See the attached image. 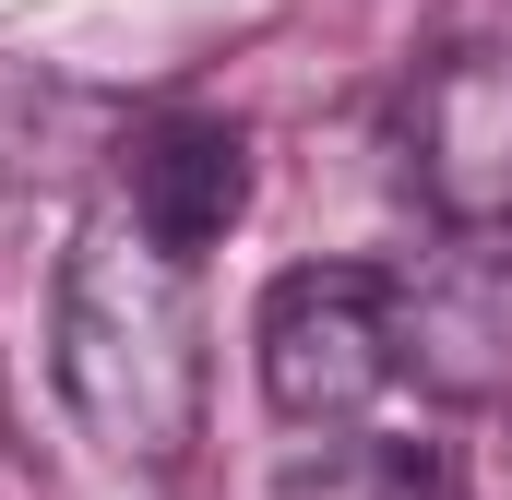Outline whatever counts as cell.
<instances>
[{
  "label": "cell",
  "mask_w": 512,
  "mask_h": 500,
  "mask_svg": "<svg viewBox=\"0 0 512 500\" xmlns=\"http://www.w3.org/2000/svg\"><path fill=\"white\" fill-rule=\"evenodd\" d=\"M48 370H60V405L72 429L108 453V465H191L203 441V286L191 262L131 215L120 191L72 227L60 250V298H48Z\"/></svg>",
  "instance_id": "cell-1"
},
{
  "label": "cell",
  "mask_w": 512,
  "mask_h": 500,
  "mask_svg": "<svg viewBox=\"0 0 512 500\" xmlns=\"http://www.w3.org/2000/svg\"><path fill=\"white\" fill-rule=\"evenodd\" d=\"M251 358H262V405L286 429L370 417L393 381H405L393 274H370V262H298V274H274L262 286V322H251Z\"/></svg>",
  "instance_id": "cell-2"
},
{
  "label": "cell",
  "mask_w": 512,
  "mask_h": 500,
  "mask_svg": "<svg viewBox=\"0 0 512 500\" xmlns=\"http://www.w3.org/2000/svg\"><path fill=\"white\" fill-rule=\"evenodd\" d=\"M393 143H405V191L441 227H512V48L465 36V48L417 60Z\"/></svg>",
  "instance_id": "cell-3"
},
{
  "label": "cell",
  "mask_w": 512,
  "mask_h": 500,
  "mask_svg": "<svg viewBox=\"0 0 512 500\" xmlns=\"http://www.w3.org/2000/svg\"><path fill=\"white\" fill-rule=\"evenodd\" d=\"M393 346L441 405H512V227H453L393 274Z\"/></svg>",
  "instance_id": "cell-4"
},
{
  "label": "cell",
  "mask_w": 512,
  "mask_h": 500,
  "mask_svg": "<svg viewBox=\"0 0 512 500\" xmlns=\"http://www.w3.org/2000/svg\"><path fill=\"white\" fill-rule=\"evenodd\" d=\"M120 203L179 250V262H203V250L251 215V131L239 120H155L143 143H131Z\"/></svg>",
  "instance_id": "cell-5"
},
{
  "label": "cell",
  "mask_w": 512,
  "mask_h": 500,
  "mask_svg": "<svg viewBox=\"0 0 512 500\" xmlns=\"http://www.w3.org/2000/svg\"><path fill=\"white\" fill-rule=\"evenodd\" d=\"M262 500H441V453H429V441H393L370 417L298 429V441L274 453V489Z\"/></svg>",
  "instance_id": "cell-6"
},
{
  "label": "cell",
  "mask_w": 512,
  "mask_h": 500,
  "mask_svg": "<svg viewBox=\"0 0 512 500\" xmlns=\"http://www.w3.org/2000/svg\"><path fill=\"white\" fill-rule=\"evenodd\" d=\"M501 500H512V441H501Z\"/></svg>",
  "instance_id": "cell-7"
}]
</instances>
